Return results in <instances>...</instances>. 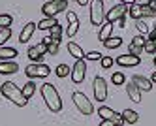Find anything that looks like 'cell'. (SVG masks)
<instances>
[{
    "label": "cell",
    "mask_w": 156,
    "mask_h": 126,
    "mask_svg": "<svg viewBox=\"0 0 156 126\" xmlns=\"http://www.w3.org/2000/svg\"><path fill=\"white\" fill-rule=\"evenodd\" d=\"M40 90H41V98H43V102L47 104V107H49L53 113H58V111L62 109V98H60V94H58V90L55 88L51 83H43V85L40 87Z\"/></svg>",
    "instance_id": "1"
},
{
    "label": "cell",
    "mask_w": 156,
    "mask_h": 126,
    "mask_svg": "<svg viewBox=\"0 0 156 126\" xmlns=\"http://www.w3.org/2000/svg\"><path fill=\"white\" fill-rule=\"evenodd\" d=\"M0 92H2L4 98H8L9 102H13V104L19 106V107H25V106L28 104V98L23 94V90H21L15 83H12V81L2 83V87H0Z\"/></svg>",
    "instance_id": "2"
},
{
    "label": "cell",
    "mask_w": 156,
    "mask_h": 126,
    "mask_svg": "<svg viewBox=\"0 0 156 126\" xmlns=\"http://www.w3.org/2000/svg\"><path fill=\"white\" fill-rule=\"evenodd\" d=\"M66 8H68V0H49V2L41 6V13L45 17H55L57 13L64 11Z\"/></svg>",
    "instance_id": "3"
},
{
    "label": "cell",
    "mask_w": 156,
    "mask_h": 126,
    "mask_svg": "<svg viewBox=\"0 0 156 126\" xmlns=\"http://www.w3.org/2000/svg\"><path fill=\"white\" fill-rule=\"evenodd\" d=\"M105 19L104 13V0H90V23L94 27H100Z\"/></svg>",
    "instance_id": "4"
},
{
    "label": "cell",
    "mask_w": 156,
    "mask_h": 126,
    "mask_svg": "<svg viewBox=\"0 0 156 126\" xmlns=\"http://www.w3.org/2000/svg\"><path fill=\"white\" fill-rule=\"evenodd\" d=\"M72 100H73L75 107L79 109V111L83 113V115H92V113H94V106L90 104V100H88L83 92H73Z\"/></svg>",
    "instance_id": "5"
},
{
    "label": "cell",
    "mask_w": 156,
    "mask_h": 126,
    "mask_svg": "<svg viewBox=\"0 0 156 126\" xmlns=\"http://www.w3.org/2000/svg\"><path fill=\"white\" fill-rule=\"evenodd\" d=\"M25 74L27 77L34 79V77H47L51 74V68L47 64H40V62H34V64H28L25 68Z\"/></svg>",
    "instance_id": "6"
},
{
    "label": "cell",
    "mask_w": 156,
    "mask_h": 126,
    "mask_svg": "<svg viewBox=\"0 0 156 126\" xmlns=\"http://www.w3.org/2000/svg\"><path fill=\"white\" fill-rule=\"evenodd\" d=\"M92 88H94V98H96L98 102H104V100L107 98V83H105L104 77L96 75L94 81H92Z\"/></svg>",
    "instance_id": "7"
},
{
    "label": "cell",
    "mask_w": 156,
    "mask_h": 126,
    "mask_svg": "<svg viewBox=\"0 0 156 126\" xmlns=\"http://www.w3.org/2000/svg\"><path fill=\"white\" fill-rule=\"evenodd\" d=\"M72 81L73 83H83L85 81V75H87V64H85V59H77V62L73 64V70H72Z\"/></svg>",
    "instance_id": "8"
},
{
    "label": "cell",
    "mask_w": 156,
    "mask_h": 126,
    "mask_svg": "<svg viewBox=\"0 0 156 126\" xmlns=\"http://www.w3.org/2000/svg\"><path fill=\"white\" fill-rule=\"evenodd\" d=\"M128 13V4H119V6H113L109 9V13H105V19L109 21V23H115L117 19H120V17H124Z\"/></svg>",
    "instance_id": "9"
},
{
    "label": "cell",
    "mask_w": 156,
    "mask_h": 126,
    "mask_svg": "<svg viewBox=\"0 0 156 126\" xmlns=\"http://www.w3.org/2000/svg\"><path fill=\"white\" fill-rule=\"evenodd\" d=\"M47 53V45L45 43H38V45H32V47H28V59L30 60H34V62H40L41 59H43V55Z\"/></svg>",
    "instance_id": "10"
},
{
    "label": "cell",
    "mask_w": 156,
    "mask_h": 126,
    "mask_svg": "<svg viewBox=\"0 0 156 126\" xmlns=\"http://www.w3.org/2000/svg\"><path fill=\"white\" fill-rule=\"evenodd\" d=\"M98 115L102 117V119H111L115 124H124V121H122V115H119V113H115L111 107H107V106H102L98 109Z\"/></svg>",
    "instance_id": "11"
},
{
    "label": "cell",
    "mask_w": 156,
    "mask_h": 126,
    "mask_svg": "<svg viewBox=\"0 0 156 126\" xmlns=\"http://www.w3.org/2000/svg\"><path fill=\"white\" fill-rule=\"evenodd\" d=\"M145 36L143 34H139V36H136V38H132V43H130V47H128V51L132 53V55H141L143 53V47H145Z\"/></svg>",
    "instance_id": "12"
},
{
    "label": "cell",
    "mask_w": 156,
    "mask_h": 126,
    "mask_svg": "<svg viewBox=\"0 0 156 126\" xmlns=\"http://www.w3.org/2000/svg\"><path fill=\"white\" fill-rule=\"evenodd\" d=\"M117 60V64L119 66H137L139 62H141V59L137 55H132V53H128V55H120L119 59H115Z\"/></svg>",
    "instance_id": "13"
},
{
    "label": "cell",
    "mask_w": 156,
    "mask_h": 126,
    "mask_svg": "<svg viewBox=\"0 0 156 126\" xmlns=\"http://www.w3.org/2000/svg\"><path fill=\"white\" fill-rule=\"evenodd\" d=\"M36 28H38L36 23H27V25L23 27V30H21V34H19V41H21V43H27V41L32 38V34H34Z\"/></svg>",
    "instance_id": "14"
},
{
    "label": "cell",
    "mask_w": 156,
    "mask_h": 126,
    "mask_svg": "<svg viewBox=\"0 0 156 126\" xmlns=\"http://www.w3.org/2000/svg\"><path fill=\"white\" fill-rule=\"evenodd\" d=\"M132 81L139 87V90H145V92L152 90V81H151V79H147V77H143V75H137L136 74V75L132 77Z\"/></svg>",
    "instance_id": "15"
},
{
    "label": "cell",
    "mask_w": 156,
    "mask_h": 126,
    "mask_svg": "<svg viewBox=\"0 0 156 126\" xmlns=\"http://www.w3.org/2000/svg\"><path fill=\"white\" fill-rule=\"evenodd\" d=\"M19 72V66L13 60H4L0 62V75H9V74H17Z\"/></svg>",
    "instance_id": "16"
},
{
    "label": "cell",
    "mask_w": 156,
    "mask_h": 126,
    "mask_svg": "<svg viewBox=\"0 0 156 126\" xmlns=\"http://www.w3.org/2000/svg\"><path fill=\"white\" fill-rule=\"evenodd\" d=\"M126 92H128V96H130L132 102H136V104H139V102H141V90H139V87L133 83V81H130L126 85Z\"/></svg>",
    "instance_id": "17"
},
{
    "label": "cell",
    "mask_w": 156,
    "mask_h": 126,
    "mask_svg": "<svg viewBox=\"0 0 156 126\" xmlns=\"http://www.w3.org/2000/svg\"><path fill=\"white\" fill-rule=\"evenodd\" d=\"M41 41L47 45V53H49V55H57V53H58V45H60V40H55V38L47 36V38H43Z\"/></svg>",
    "instance_id": "18"
},
{
    "label": "cell",
    "mask_w": 156,
    "mask_h": 126,
    "mask_svg": "<svg viewBox=\"0 0 156 126\" xmlns=\"http://www.w3.org/2000/svg\"><path fill=\"white\" fill-rule=\"evenodd\" d=\"M111 32H113V23H105V25H102V28H100V32H98V40L100 41H105L107 38H111Z\"/></svg>",
    "instance_id": "19"
},
{
    "label": "cell",
    "mask_w": 156,
    "mask_h": 126,
    "mask_svg": "<svg viewBox=\"0 0 156 126\" xmlns=\"http://www.w3.org/2000/svg\"><path fill=\"white\" fill-rule=\"evenodd\" d=\"M120 115H122V121H124V124H136V122L139 121V115H137L133 109H124Z\"/></svg>",
    "instance_id": "20"
},
{
    "label": "cell",
    "mask_w": 156,
    "mask_h": 126,
    "mask_svg": "<svg viewBox=\"0 0 156 126\" xmlns=\"http://www.w3.org/2000/svg\"><path fill=\"white\" fill-rule=\"evenodd\" d=\"M128 15L132 17V19H143V9H141V4L139 2H133V4H130L128 6Z\"/></svg>",
    "instance_id": "21"
},
{
    "label": "cell",
    "mask_w": 156,
    "mask_h": 126,
    "mask_svg": "<svg viewBox=\"0 0 156 126\" xmlns=\"http://www.w3.org/2000/svg\"><path fill=\"white\" fill-rule=\"evenodd\" d=\"M68 53L73 56V59H85V53H83V49H81L79 43L70 41V43H68Z\"/></svg>",
    "instance_id": "22"
},
{
    "label": "cell",
    "mask_w": 156,
    "mask_h": 126,
    "mask_svg": "<svg viewBox=\"0 0 156 126\" xmlns=\"http://www.w3.org/2000/svg\"><path fill=\"white\" fill-rule=\"evenodd\" d=\"M15 56H17V49H13V47H2V45H0V59H2V60L15 59Z\"/></svg>",
    "instance_id": "23"
},
{
    "label": "cell",
    "mask_w": 156,
    "mask_h": 126,
    "mask_svg": "<svg viewBox=\"0 0 156 126\" xmlns=\"http://www.w3.org/2000/svg\"><path fill=\"white\" fill-rule=\"evenodd\" d=\"M55 25H57V19H55V17H45V19H41V21L38 23V28H40V30H49V28H53Z\"/></svg>",
    "instance_id": "24"
},
{
    "label": "cell",
    "mask_w": 156,
    "mask_h": 126,
    "mask_svg": "<svg viewBox=\"0 0 156 126\" xmlns=\"http://www.w3.org/2000/svg\"><path fill=\"white\" fill-rule=\"evenodd\" d=\"M55 72H57V75H58V77H68V75L72 74V68H70L68 64H58Z\"/></svg>",
    "instance_id": "25"
},
{
    "label": "cell",
    "mask_w": 156,
    "mask_h": 126,
    "mask_svg": "<svg viewBox=\"0 0 156 126\" xmlns=\"http://www.w3.org/2000/svg\"><path fill=\"white\" fill-rule=\"evenodd\" d=\"M104 45H105L107 49H117V47H120V45H122V40L120 38H107L104 41Z\"/></svg>",
    "instance_id": "26"
},
{
    "label": "cell",
    "mask_w": 156,
    "mask_h": 126,
    "mask_svg": "<svg viewBox=\"0 0 156 126\" xmlns=\"http://www.w3.org/2000/svg\"><path fill=\"white\" fill-rule=\"evenodd\" d=\"M62 32H64V30H62V27L57 23V25H55L53 28H49V36H51V38H55V40H60V38H62Z\"/></svg>",
    "instance_id": "27"
},
{
    "label": "cell",
    "mask_w": 156,
    "mask_h": 126,
    "mask_svg": "<svg viewBox=\"0 0 156 126\" xmlns=\"http://www.w3.org/2000/svg\"><path fill=\"white\" fill-rule=\"evenodd\" d=\"M9 38H12V28H9V27L0 28V45H4Z\"/></svg>",
    "instance_id": "28"
},
{
    "label": "cell",
    "mask_w": 156,
    "mask_h": 126,
    "mask_svg": "<svg viewBox=\"0 0 156 126\" xmlns=\"http://www.w3.org/2000/svg\"><path fill=\"white\" fill-rule=\"evenodd\" d=\"M13 23V17L8 15V13H0V28H6Z\"/></svg>",
    "instance_id": "29"
},
{
    "label": "cell",
    "mask_w": 156,
    "mask_h": 126,
    "mask_svg": "<svg viewBox=\"0 0 156 126\" xmlns=\"http://www.w3.org/2000/svg\"><path fill=\"white\" fill-rule=\"evenodd\" d=\"M77 30H79V19H77V21H72L70 25H68V30H66V32H68L70 38H73L75 34H77Z\"/></svg>",
    "instance_id": "30"
},
{
    "label": "cell",
    "mask_w": 156,
    "mask_h": 126,
    "mask_svg": "<svg viewBox=\"0 0 156 126\" xmlns=\"http://www.w3.org/2000/svg\"><path fill=\"white\" fill-rule=\"evenodd\" d=\"M111 81H113L115 85H124L126 77H124V74H122V72H115L113 75H111Z\"/></svg>",
    "instance_id": "31"
},
{
    "label": "cell",
    "mask_w": 156,
    "mask_h": 126,
    "mask_svg": "<svg viewBox=\"0 0 156 126\" xmlns=\"http://www.w3.org/2000/svg\"><path fill=\"white\" fill-rule=\"evenodd\" d=\"M136 28H137L141 34H149V30H151L149 25H147V23H145L143 19H137V21H136Z\"/></svg>",
    "instance_id": "32"
},
{
    "label": "cell",
    "mask_w": 156,
    "mask_h": 126,
    "mask_svg": "<svg viewBox=\"0 0 156 126\" xmlns=\"http://www.w3.org/2000/svg\"><path fill=\"white\" fill-rule=\"evenodd\" d=\"M34 90H36V85L34 83H32V81H28L25 87H23V94L27 96V98H30L32 94H34Z\"/></svg>",
    "instance_id": "33"
},
{
    "label": "cell",
    "mask_w": 156,
    "mask_h": 126,
    "mask_svg": "<svg viewBox=\"0 0 156 126\" xmlns=\"http://www.w3.org/2000/svg\"><path fill=\"white\" fill-rule=\"evenodd\" d=\"M143 51H147V53L154 55V53H156V43H154L152 40H147V41H145V47H143Z\"/></svg>",
    "instance_id": "34"
},
{
    "label": "cell",
    "mask_w": 156,
    "mask_h": 126,
    "mask_svg": "<svg viewBox=\"0 0 156 126\" xmlns=\"http://www.w3.org/2000/svg\"><path fill=\"white\" fill-rule=\"evenodd\" d=\"M141 9H143V17H156V11L147 4H141Z\"/></svg>",
    "instance_id": "35"
},
{
    "label": "cell",
    "mask_w": 156,
    "mask_h": 126,
    "mask_svg": "<svg viewBox=\"0 0 156 126\" xmlns=\"http://www.w3.org/2000/svg\"><path fill=\"white\" fill-rule=\"evenodd\" d=\"M100 62H102V68H104V70H107V68L113 66V59H111V56H102V59H100Z\"/></svg>",
    "instance_id": "36"
},
{
    "label": "cell",
    "mask_w": 156,
    "mask_h": 126,
    "mask_svg": "<svg viewBox=\"0 0 156 126\" xmlns=\"http://www.w3.org/2000/svg\"><path fill=\"white\" fill-rule=\"evenodd\" d=\"M85 59L87 60H100V59H102V55H100L98 51H90V53L85 55Z\"/></svg>",
    "instance_id": "37"
},
{
    "label": "cell",
    "mask_w": 156,
    "mask_h": 126,
    "mask_svg": "<svg viewBox=\"0 0 156 126\" xmlns=\"http://www.w3.org/2000/svg\"><path fill=\"white\" fill-rule=\"evenodd\" d=\"M113 124H115V122L111 121V119H104L102 122H100V126H113Z\"/></svg>",
    "instance_id": "38"
},
{
    "label": "cell",
    "mask_w": 156,
    "mask_h": 126,
    "mask_svg": "<svg viewBox=\"0 0 156 126\" xmlns=\"http://www.w3.org/2000/svg\"><path fill=\"white\" fill-rule=\"evenodd\" d=\"M149 40H156V27H152L149 30Z\"/></svg>",
    "instance_id": "39"
},
{
    "label": "cell",
    "mask_w": 156,
    "mask_h": 126,
    "mask_svg": "<svg viewBox=\"0 0 156 126\" xmlns=\"http://www.w3.org/2000/svg\"><path fill=\"white\" fill-rule=\"evenodd\" d=\"M113 25H117L119 28H122V27H124V17H120V19H117V21L113 23Z\"/></svg>",
    "instance_id": "40"
},
{
    "label": "cell",
    "mask_w": 156,
    "mask_h": 126,
    "mask_svg": "<svg viewBox=\"0 0 156 126\" xmlns=\"http://www.w3.org/2000/svg\"><path fill=\"white\" fill-rule=\"evenodd\" d=\"M147 6H149V8H152V9L156 11V0H149V2H147Z\"/></svg>",
    "instance_id": "41"
},
{
    "label": "cell",
    "mask_w": 156,
    "mask_h": 126,
    "mask_svg": "<svg viewBox=\"0 0 156 126\" xmlns=\"http://www.w3.org/2000/svg\"><path fill=\"white\" fill-rule=\"evenodd\" d=\"M77 4H79V6H87L88 0H77Z\"/></svg>",
    "instance_id": "42"
},
{
    "label": "cell",
    "mask_w": 156,
    "mask_h": 126,
    "mask_svg": "<svg viewBox=\"0 0 156 126\" xmlns=\"http://www.w3.org/2000/svg\"><path fill=\"white\" fill-rule=\"evenodd\" d=\"M120 2H122V4H128V6H130V4H133V2H136V0H120Z\"/></svg>",
    "instance_id": "43"
},
{
    "label": "cell",
    "mask_w": 156,
    "mask_h": 126,
    "mask_svg": "<svg viewBox=\"0 0 156 126\" xmlns=\"http://www.w3.org/2000/svg\"><path fill=\"white\" fill-rule=\"evenodd\" d=\"M151 81H152V83H156V72H154V74L151 75Z\"/></svg>",
    "instance_id": "44"
},
{
    "label": "cell",
    "mask_w": 156,
    "mask_h": 126,
    "mask_svg": "<svg viewBox=\"0 0 156 126\" xmlns=\"http://www.w3.org/2000/svg\"><path fill=\"white\" fill-rule=\"evenodd\" d=\"M154 66H156V56H154Z\"/></svg>",
    "instance_id": "45"
},
{
    "label": "cell",
    "mask_w": 156,
    "mask_h": 126,
    "mask_svg": "<svg viewBox=\"0 0 156 126\" xmlns=\"http://www.w3.org/2000/svg\"><path fill=\"white\" fill-rule=\"evenodd\" d=\"M136 2H141V0H136Z\"/></svg>",
    "instance_id": "46"
}]
</instances>
